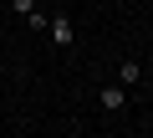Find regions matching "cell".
Returning a JSON list of instances; mask_svg holds the SVG:
<instances>
[{
    "instance_id": "3",
    "label": "cell",
    "mask_w": 153,
    "mask_h": 138,
    "mask_svg": "<svg viewBox=\"0 0 153 138\" xmlns=\"http://www.w3.org/2000/svg\"><path fill=\"white\" fill-rule=\"evenodd\" d=\"M117 82H123V87H138V82H143V61H138V56H123V61H117Z\"/></svg>"
},
{
    "instance_id": "5",
    "label": "cell",
    "mask_w": 153,
    "mask_h": 138,
    "mask_svg": "<svg viewBox=\"0 0 153 138\" xmlns=\"http://www.w3.org/2000/svg\"><path fill=\"white\" fill-rule=\"evenodd\" d=\"M10 16H21V21L36 16V0H10Z\"/></svg>"
},
{
    "instance_id": "4",
    "label": "cell",
    "mask_w": 153,
    "mask_h": 138,
    "mask_svg": "<svg viewBox=\"0 0 153 138\" xmlns=\"http://www.w3.org/2000/svg\"><path fill=\"white\" fill-rule=\"evenodd\" d=\"M46 21H51V16L36 5V16H26V31H36V36H41V31H46Z\"/></svg>"
},
{
    "instance_id": "1",
    "label": "cell",
    "mask_w": 153,
    "mask_h": 138,
    "mask_svg": "<svg viewBox=\"0 0 153 138\" xmlns=\"http://www.w3.org/2000/svg\"><path fill=\"white\" fill-rule=\"evenodd\" d=\"M46 36H51V46H56V51H71V46H76V26H71V16H66V10H56V16L46 21Z\"/></svg>"
},
{
    "instance_id": "2",
    "label": "cell",
    "mask_w": 153,
    "mask_h": 138,
    "mask_svg": "<svg viewBox=\"0 0 153 138\" xmlns=\"http://www.w3.org/2000/svg\"><path fill=\"white\" fill-rule=\"evenodd\" d=\"M97 107H102V113H123V107H128V87H123V82H107V87L97 92Z\"/></svg>"
},
{
    "instance_id": "6",
    "label": "cell",
    "mask_w": 153,
    "mask_h": 138,
    "mask_svg": "<svg viewBox=\"0 0 153 138\" xmlns=\"http://www.w3.org/2000/svg\"><path fill=\"white\" fill-rule=\"evenodd\" d=\"M0 77H5V56H0Z\"/></svg>"
}]
</instances>
